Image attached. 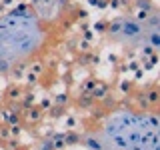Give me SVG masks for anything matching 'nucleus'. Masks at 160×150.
I'll use <instances>...</instances> for the list:
<instances>
[{
    "instance_id": "2",
    "label": "nucleus",
    "mask_w": 160,
    "mask_h": 150,
    "mask_svg": "<svg viewBox=\"0 0 160 150\" xmlns=\"http://www.w3.org/2000/svg\"><path fill=\"white\" fill-rule=\"evenodd\" d=\"M42 42L44 28L30 10H14L0 18V62L26 58Z\"/></svg>"
},
{
    "instance_id": "1",
    "label": "nucleus",
    "mask_w": 160,
    "mask_h": 150,
    "mask_svg": "<svg viewBox=\"0 0 160 150\" xmlns=\"http://www.w3.org/2000/svg\"><path fill=\"white\" fill-rule=\"evenodd\" d=\"M110 150H158V120L146 114L118 112L102 128Z\"/></svg>"
}]
</instances>
